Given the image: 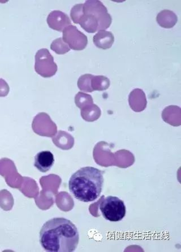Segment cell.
Here are the masks:
<instances>
[{
  "label": "cell",
  "instance_id": "1",
  "mask_svg": "<svg viewBox=\"0 0 181 252\" xmlns=\"http://www.w3.org/2000/svg\"><path fill=\"white\" fill-rule=\"evenodd\" d=\"M39 239L46 251L72 252L78 246L79 234L72 221L64 218H54L43 224Z\"/></svg>",
  "mask_w": 181,
  "mask_h": 252
},
{
  "label": "cell",
  "instance_id": "2",
  "mask_svg": "<svg viewBox=\"0 0 181 252\" xmlns=\"http://www.w3.org/2000/svg\"><path fill=\"white\" fill-rule=\"evenodd\" d=\"M104 177L101 170L86 166L73 174L69 189L74 197L83 202L95 201L102 193Z\"/></svg>",
  "mask_w": 181,
  "mask_h": 252
},
{
  "label": "cell",
  "instance_id": "3",
  "mask_svg": "<svg viewBox=\"0 0 181 252\" xmlns=\"http://www.w3.org/2000/svg\"><path fill=\"white\" fill-rule=\"evenodd\" d=\"M99 209L103 217L112 222L123 220L127 213L124 202L114 196H108L103 199L100 204Z\"/></svg>",
  "mask_w": 181,
  "mask_h": 252
},
{
  "label": "cell",
  "instance_id": "4",
  "mask_svg": "<svg viewBox=\"0 0 181 252\" xmlns=\"http://www.w3.org/2000/svg\"><path fill=\"white\" fill-rule=\"evenodd\" d=\"M83 12L93 15L97 18L99 31H105L112 24L111 16L104 4L98 0H88L85 2L83 3Z\"/></svg>",
  "mask_w": 181,
  "mask_h": 252
},
{
  "label": "cell",
  "instance_id": "5",
  "mask_svg": "<svg viewBox=\"0 0 181 252\" xmlns=\"http://www.w3.org/2000/svg\"><path fill=\"white\" fill-rule=\"evenodd\" d=\"M63 32L62 39L68 44L70 49L76 51L83 50L88 44V38L75 26L70 25Z\"/></svg>",
  "mask_w": 181,
  "mask_h": 252
},
{
  "label": "cell",
  "instance_id": "6",
  "mask_svg": "<svg viewBox=\"0 0 181 252\" xmlns=\"http://www.w3.org/2000/svg\"><path fill=\"white\" fill-rule=\"evenodd\" d=\"M47 24L54 31L62 32L70 25L72 22L67 14L60 10H54L47 17Z\"/></svg>",
  "mask_w": 181,
  "mask_h": 252
},
{
  "label": "cell",
  "instance_id": "7",
  "mask_svg": "<svg viewBox=\"0 0 181 252\" xmlns=\"http://www.w3.org/2000/svg\"><path fill=\"white\" fill-rule=\"evenodd\" d=\"M35 60L36 68L40 71L46 69L53 71L56 69V65L53 62V57L49 50L42 49L38 51L35 55Z\"/></svg>",
  "mask_w": 181,
  "mask_h": 252
},
{
  "label": "cell",
  "instance_id": "8",
  "mask_svg": "<svg viewBox=\"0 0 181 252\" xmlns=\"http://www.w3.org/2000/svg\"><path fill=\"white\" fill-rule=\"evenodd\" d=\"M54 164V156L50 151L39 152L35 157L34 166L40 172H49Z\"/></svg>",
  "mask_w": 181,
  "mask_h": 252
},
{
  "label": "cell",
  "instance_id": "9",
  "mask_svg": "<svg viewBox=\"0 0 181 252\" xmlns=\"http://www.w3.org/2000/svg\"><path fill=\"white\" fill-rule=\"evenodd\" d=\"M93 42L95 45L99 49H109L112 47L114 43V36L111 32L105 31H99L94 35Z\"/></svg>",
  "mask_w": 181,
  "mask_h": 252
},
{
  "label": "cell",
  "instance_id": "10",
  "mask_svg": "<svg viewBox=\"0 0 181 252\" xmlns=\"http://www.w3.org/2000/svg\"><path fill=\"white\" fill-rule=\"evenodd\" d=\"M156 21L161 27L171 29L175 27L178 21V18L172 11L165 9L157 14Z\"/></svg>",
  "mask_w": 181,
  "mask_h": 252
},
{
  "label": "cell",
  "instance_id": "11",
  "mask_svg": "<svg viewBox=\"0 0 181 252\" xmlns=\"http://www.w3.org/2000/svg\"><path fill=\"white\" fill-rule=\"evenodd\" d=\"M80 27L88 33H94L99 31L98 21L93 15L83 12L78 23Z\"/></svg>",
  "mask_w": 181,
  "mask_h": 252
},
{
  "label": "cell",
  "instance_id": "12",
  "mask_svg": "<svg viewBox=\"0 0 181 252\" xmlns=\"http://www.w3.org/2000/svg\"><path fill=\"white\" fill-rule=\"evenodd\" d=\"M51 49L57 54L64 55L70 51V49L62 38H59L53 40L51 44Z\"/></svg>",
  "mask_w": 181,
  "mask_h": 252
},
{
  "label": "cell",
  "instance_id": "13",
  "mask_svg": "<svg viewBox=\"0 0 181 252\" xmlns=\"http://www.w3.org/2000/svg\"><path fill=\"white\" fill-rule=\"evenodd\" d=\"M83 13V3L77 4L72 7L70 12V17L74 23L78 24L79 20Z\"/></svg>",
  "mask_w": 181,
  "mask_h": 252
}]
</instances>
